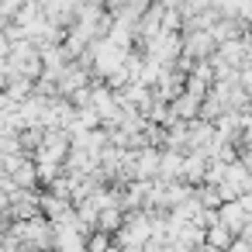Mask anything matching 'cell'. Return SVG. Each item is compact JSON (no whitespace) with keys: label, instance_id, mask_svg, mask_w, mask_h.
Returning a JSON list of instances; mask_svg holds the SVG:
<instances>
[{"label":"cell","instance_id":"8992f818","mask_svg":"<svg viewBox=\"0 0 252 252\" xmlns=\"http://www.w3.org/2000/svg\"><path fill=\"white\" fill-rule=\"evenodd\" d=\"M14 187H38V169H35V159H21V166L11 173Z\"/></svg>","mask_w":252,"mask_h":252},{"label":"cell","instance_id":"277c9868","mask_svg":"<svg viewBox=\"0 0 252 252\" xmlns=\"http://www.w3.org/2000/svg\"><path fill=\"white\" fill-rule=\"evenodd\" d=\"M121 224H125V211H121L118 204H107V207L97 211V228H100V231H111V235H114Z\"/></svg>","mask_w":252,"mask_h":252},{"label":"cell","instance_id":"5b68a950","mask_svg":"<svg viewBox=\"0 0 252 252\" xmlns=\"http://www.w3.org/2000/svg\"><path fill=\"white\" fill-rule=\"evenodd\" d=\"M231 238H235V235H231L221 221H214V224L204 228V245H207V249H231Z\"/></svg>","mask_w":252,"mask_h":252},{"label":"cell","instance_id":"ba28073f","mask_svg":"<svg viewBox=\"0 0 252 252\" xmlns=\"http://www.w3.org/2000/svg\"><path fill=\"white\" fill-rule=\"evenodd\" d=\"M83 4H104V0H83Z\"/></svg>","mask_w":252,"mask_h":252},{"label":"cell","instance_id":"52a82bcc","mask_svg":"<svg viewBox=\"0 0 252 252\" xmlns=\"http://www.w3.org/2000/svg\"><path fill=\"white\" fill-rule=\"evenodd\" d=\"M7 52H11V38L0 32V56H7Z\"/></svg>","mask_w":252,"mask_h":252},{"label":"cell","instance_id":"6da1fadb","mask_svg":"<svg viewBox=\"0 0 252 252\" xmlns=\"http://www.w3.org/2000/svg\"><path fill=\"white\" fill-rule=\"evenodd\" d=\"M180 35H183L180 56H187V59H207V56L218 49V42L211 38L207 28H200V32H180Z\"/></svg>","mask_w":252,"mask_h":252},{"label":"cell","instance_id":"3957f363","mask_svg":"<svg viewBox=\"0 0 252 252\" xmlns=\"http://www.w3.org/2000/svg\"><path fill=\"white\" fill-rule=\"evenodd\" d=\"M245 28H249V25H245L242 18H218L207 32H211V38H214V42H228V38H238Z\"/></svg>","mask_w":252,"mask_h":252},{"label":"cell","instance_id":"7a4b0ae2","mask_svg":"<svg viewBox=\"0 0 252 252\" xmlns=\"http://www.w3.org/2000/svg\"><path fill=\"white\" fill-rule=\"evenodd\" d=\"M197 111H200V97H193L190 90H180V94L169 100V114H173V118H180V121L197 118Z\"/></svg>","mask_w":252,"mask_h":252}]
</instances>
